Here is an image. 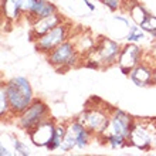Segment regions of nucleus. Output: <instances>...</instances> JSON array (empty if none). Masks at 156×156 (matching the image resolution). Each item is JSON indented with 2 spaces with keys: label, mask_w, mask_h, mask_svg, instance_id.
<instances>
[{
  "label": "nucleus",
  "mask_w": 156,
  "mask_h": 156,
  "mask_svg": "<svg viewBox=\"0 0 156 156\" xmlns=\"http://www.w3.org/2000/svg\"><path fill=\"white\" fill-rule=\"evenodd\" d=\"M140 27H142L146 33H151V34H152L153 31H156V16H151V14H149V16L146 17V20L140 24Z\"/></svg>",
  "instance_id": "21"
},
{
  "label": "nucleus",
  "mask_w": 156,
  "mask_h": 156,
  "mask_svg": "<svg viewBox=\"0 0 156 156\" xmlns=\"http://www.w3.org/2000/svg\"><path fill=\"white\" fill-rule=\"evenodd\" d=\"M129 77L138 87H146L153 84V66L144 58L133 70L129 73Z\"/></svg>",
  "instance_id": "12"
},
{
  "label": "nucleus",
  "mask_w": 156,
  "mask_h": 156,
  "mask_svg": "<svg viewBox=\"0 0 156 156\" xmlns=\"http://www.w3.org/2000/svg\"><path fill=\"white\" fill-rule=\"evenodd\" d=\"M142 38H145V30L138 24L132 26L126 36V41L128 43H136V41H140Z\"/></svg>",
  "instance_id": "20"
},
{
  "label": "nucleus",
  "mask_w": 156,
  "mask_h": 156,
  "mask_svg": "<svg viewBox=\"0 0 156 156\" xmlns=\"http://www.w3.org/2000/svg\"><path fill=\"white\" fill-rule=\"evenodd\" d=\"M9 115H12L10 102H9L6 87H4V84H2V87H0V116L4 119V118H7Z\"/></svg>",
  "instance_id": "18"
},
{
  "label": "nucleus",
  "mask_w": 156,
  "mask_h": 156,
  "mask_svg": "<svg viewBox=\"0 0 156 156\" xmlns=\"http://www.w3.org/2000/svg\"><path fill=\"white\" fill-rule=\"evenodd\" d=\"M92 101L94 105H91V101L88 99L84 111L77 116V121L82 123L94 136H99L105 131L114 108L98 98H92Z\"/></svg>",
  "instance_id": "3"
},
{
  "label": "nucleus",
  "mask_w": 156,
  "mask_h": 156,
  "mask_svg": "<svg viewBox=\"0 0 156 156\" xmlns=\"http://www.w3.org/2000/svg\"><path fill=\"white\" fill-rule=\"evenodd\" d=\"M153 148H156V136H155V142H153Z\"/></svg>",
  "instance_id": "28"
},
{
  "label": "nucleus",
  "mask_w": 156,
  "mask_h": 156,
  "mask_svg": "<svg viewBox=\"0 0 156 156\" xmlns=\"http://www.w3.org/2000/svg\"><path fill=\"white\" fill-rule=\"evenodd\" d=\"M71 30H73L71 23L64 20L61 24H58L53 30H50L48 33H45L44 36L34 40L37 51H40L43 54H48L50 51H53L55 47H58L61 43H64L66 40H68L71 37Z\"/></svg>",
  "instance_id": "7"
},
{
  "label": "nucleus",
  "mask_w": 156,
  "mask_h": 156,
  "mask_svg": "<svg viewBox=\"0 0 156 156\" xmlns=\"http://www.w3.org/2000/svg\"><path fill=\"white\" fill-rule=\"evenodd\" d=\"M142 61H144V51H142V48H139L135 43H128L121 50L118 66L119 70L122 71L123 74L129 75V73Z\"/></svg>",
  "instance_id": "9"
},
{
  "label": "nucleus",
  "mask_w": 156,
  "mask_h": 156,
  "mask_svg": "<svg viewBox=\"0 0 156 156\" xmlns=\"http://www.w3.org/2000/svg\"><path fill=\"white\" fill-rule=\"evenodd\" d=\"M74 148H77V135H75V131L73 129V126L68 123V128H67L66 135L62 138L60 149H61L62 152H70Z\"/></svg>",
  "instance_id": "16"
},
{
  "label": "nucleus",
  "mask_w": 156,
  "mask_h": 156,
  "mask_svg": "<svg viewBox=\"0 0 156 156\" xmlns=\"http://www.w3.org/2000/svg\"><path fill=\"white\" fill-rule=\"evenodd\" d=\"M48 118V107L40 99H34L20 115L17 116V122L21 129L27 133L31 132L40 122Z\"/></svg>",
  "instance_id": "8"
},
{
  "label": "nucleus",
  "mask_w": 156,
  "mask_h": 156,
  "mask_svg": "<svg viewBox=\"0 0 156 156\" xmlns=\"http://www.w3.org/2000/svg\"><path fill=\"white\" fill-rule=\"evenodd\" d=\"M153 84H156V62L153 66Z\"/></svg>",
  "instance_id": "26"
},
{
  "label": "nucleus",
  "mask_w": 156,
  "mask_h": 156,
  "mask_svg": "<svg viewBox=\"0 0 156 156\" xmlns=\"http://www.w3.org/2000/svg\"><path fill=\"white\" fill-rule=\"evenodd\" d=\"M4 87H6V91H7L10 109H12V116L17 118L34 101L31 85H30L27 78L16 77L6 82Z\"/></svg>",
  "instance_id": "4"
},
{
  "label": "nucleus",
  "mask_w": 156,
  "mask_h": 156,
  "mask_svg": "<svg viewBox=\"0 0 156 156\" xmlns=\"http://www.w3.org/2000/svg\"><path fill=\"white\" fill-rule=\"evenodd\" d=\"M82 2H84V4H85V6H87V7H88V9H90V10H94V6H92V4H91L90 3V2H88V0H82Z\"/></svg>",
  "instance_id": "25"
},
{
  "label": "nucleus",
  "mask_w": 156,
  "mask_h": 156,
  "mask_svg": "<svg viewBox=\"0 0 156 156\" xmlns=\"http://www.w3.org/2000/svg\"><path fill=\"white\" fill-rule=\"evenodd\" d=\"M133 121L135 118L128 115L126 112L114 108L105 131L98 138L105 140L111 148H123V146L129 145L128 138H129V132L133 125Z\"/></svg>",
  "instance_id": "1"
},
{
  "label": "nucleus",
  "mask_w": 156,
  "mask_h": 156,
  "mask_svg": "<svg viewBox=\"0 0 156 156\" xmlns=\"http://www.w3.org/2000/svg\"><path fill=\"white\" fill-rule=\"evenodd\" d=\"M47 60L55 70L64 71L73 67H78L84 64V57L77 51L73 38H68L64 43L55 47L53 51L47 54Z\"/></svg>",
  "instance_id": "5"
},
{
  "label": "nucleus",
  "mask_w": 156,
  "mask_h": 156,
  "mask_svg": "<svg viewBox=\"0 0 156 156\" xmlns=\"http://www.w3.org/2000/svg\"><path fill=\"white\" fill-rule=\"evenodd\" d=\"M58 9L57 6L48 0H37L36 4H34L33 10L27 14V20L30 23L38 20V19H43V17H47V16H51L54 13H57Z\"/></svg>",
  "instance_id": "13"
},
{
  "label": "nucleus",
  "mask_w": 156,
  "mask_h": 156,
  "mask_svg": "<svg viewBox=\"0 0 156 156\" xmlns=\"http://www.w3.org/2000/svg\"><path fill=\"white\" fill-rule=\"evenodd\" d=\"M151 36H152V37H153V38H155V40H156V31H153V33H152V34H151Z\"/></svg>",
  "instance_id": "27"
},
{
  "label": "nucleus",
  "mask_w": 156,
  "mask_h": 156,
  "mask_svg": "<svg viewBox=\"0 0 156 156\" xmlns=\"http://www.w3.org/2000/svg\"><path fill=\"white\" fill-rule=\"evenodd\" d=\"M99 2L102 4H105L112 12H116V10L128 12V9H129V6L132 4L133 0H99Z\"/></svg>",
  "instance_id": "19"
},
{
  "label": "nucleus",
  "mask_w": 156,
  "mask_h": 156,
  "mask_svg": "<svg viewBox=\"0 0 156 156\" xmlns=\"http://www.w3.org/2000/svg\"><path fill=\"white\" fill-rule=\"evenodd\" d=\"M121 50L122 47L116 41L108 37H99L95 40V44L90 50V53L84 57V64L95 70L109 68L118 64Z\"/></svg>",
  "instance_id": "2"
},
{
  "label": "nucleus",
  "mask_w": 156,
  "mask_h": 156,
  "mask_svg": "<svg viewBox=\"0 0 156 156\" xmlns=\"http://www.w3.org/2000/svg\"><path fill=\"white\" fill-rule=\"evenodd\" d=\"M2 12L4 19L10 23L23 17V0H2Z\"/></svg>",
  "instance_id": "14"
},
{
  "label": "nucleus",
  "mask_w": 156,
  "mask_h": 156,
  "mask_svg": "<svg viewBox=\"0 0 156 156\" xmlns=\"http://www.w3.org/2000/svg\"><path fill=\"white\" fill-rule=\"evenodd\" d=\"M156 136V118L155 119H135L129 132L128 142L135 148L149 152L153 148Z\"/></svg>",
  "instance_id": "6"
},
{
  "label": "nucleus",
  "mask_w": 156,
  "mask_h": 156,
  "mask_svg": "<svg viewBox=\"0 0 156 156\" xmlns=\"http://www.w3.org/2000/svg\"><path fill=\"white\" fill-rule=\"evenodd\" d=\"M0 151H2V152H0V155H2V156H9V155H12V152H9L7 148H4L3 145H2V148H0Z\"/></svg>",
  "instance_id": "24"
},
{
  "label": "nucleus",
  "mask_w": 156,
  "mask_h": 156,
  "mask_svg": "<svg viewBox=\"0 0 156 156\" xmlns=\"http://www.w3.org/2000/svg\"><path fill=\"white\" fill-rule=\"evenodd\" d=\"M67 128H68V123H57L54 138H53V140L48 144V146H47V149H48V151H55V149H60V145H61L62 138H64V135H66Z\"/></svg>",
  "instance_id": "17"
},
{
  "label": "nucleus",
  "mask_w": 156,
  "mask_h": 156,
  "mask_svg": "<svg viewBox=\"0 0 156 156\" xmlns=\"http://www.w3.org/2000/svg\"><path fill=\"white\" fill-rule=\"evenodd\" d=\"M126 13H129V16H131V19L133 20V23H135V24H138V26L142 24V23L146 20V17L149 16V13L145 10L144 6H142V4H139L136 0H133V2H132V4L129 6V9H128Z\"/></svg>",
  "instance_id": "15"
},
{
  "label": "nucleus",
  "mask_w": 156,
  "mask_h": 156,
  "mask_svg": "<svg viewBox=\"0 0 156 156\" xmlns=\"http://www.w3.org/2000/svg\"><path fill=\"white\" fill-rule=\"evenodd\" d=\"M36 2L37 0H23V14H24V17H27V14L33 10Z\"/></svg>",
  "instance_id": "23"
},
{
  "label": "nucleus",
  "mask_w": 156,
  "mask_h": 156,
  "mask_svg": "<svg viewBox=\"0 0 156 156\" xmlns=\"http://www.w3.org/2000/svg\"><path fill=\"white\" fill-rule=\"evenodd\" d=\"M66 20L62 14H60V12L54 13L51 16L43 17V19H38V20L33 21L31 23V30H30V37L31 40H37L38 37L44 36L45 33H48L50 30H53L54 27H57L58 24H61L62 21Z\"/></svg>",
  "instance_id": "11"
},
{
  "label": "nucleus",
  "mask_w": 156,
  "mask_h": 156,
  "mask_svg": "<svg viewBox=\"0 0 156 156\" xmlns=\"http://www.w3.org/2000/svg\"><path fill=\"white\" fill-rule=\"evenodd\" d=\"M55 128H57L55 121L51 118H47L38 123L31 132H29V136L36 146H45L47 148L54 138Z\"/></svg>",
  "instance_id": "10"
},
{
  "label": "nucleus",
  "mask_w": 156,
  "mask_h": 156,
  "mask_svg": "<svg viewBox=\"0 0 156 156\" xmlns=\"http://www.w3.org/2000/svg\"><path fill=\"white\" fill-rule=\"evenodd\" d=\"M13 145H14V152H16V155H20V156L30 155V149L27 148V145H24L21 140L14 139L13 140Z\"/></svg>",
  "instance_id": "22"
}]
</instances>
